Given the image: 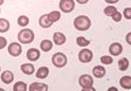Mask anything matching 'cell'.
I'll return each instance as SVG.
<instances>
[{
  "instance_id": "cell-1",
  "label": "cell",
  "mask_w": 131,
  "mask_h": 91,
  "mask_svg": "<svg viewBox=\"0 0 131 91\" xmlns=\"http://www.w3.org/2000/svg\"><path fill=\"white\" fill-rule=\"evenodd\" d=\"M74 26L77 30L79 31H87L91 27V20L88 16L80 15L75 18Z\"/></svg>"
},
{
  "instance_id": "cell-2",
  "label": "cell",
  "mask_w": 131,
  "mask_h": 91,
  "mask_svg": "<svg viewBox=\"0 0 131 91\" xmlns=\"http://www.w3.org/2000/svg\"><path fill=\"white\" fill-rule=\"evenodd\" d=\"M17 38L19 40L20 43L22 44H29L31 43L34 39V33L31 29H28V28H25V29H22L21 31H19L18 35H17Z\"/></svg>"
},
{
  "instance_id": "cell-3",
  "label": "cell",
  "mask_w": 131,
  "mask_h": 91,
  "mask_svg": "<svg viewBox=\"0 0 131 91\" xmlns=\"http://www.w3.org/2000/svg\"><path fill=\"white\" fill-rule=\"evenodd\" d=\"M68 62V58L64 53L62 52H57L52 55L51 57V63L53 64L54 67L57 68H63L67 65Z\"/></svg>"
},
{
  "instance_id": "cell-4",
  "label": "cell",
  "mask_w": 131,
  "mask_h": 91,
  "mask_svg": "<svg viewBox=\"0 0 131 91\" xmlns=\"http://www.w3.org/2000/svg\"><path fill=\"white\" fill-rule=\"evenodd\" d=\"M59 6H60V9L64 13H70L75 9V1L74 0H61Z\"/></svg>"
},
{
  "instance_id": "cell-5",
  "label": "cell",
  "mask_w": 131,
  "mask_h": 91,
  "mask_svg": "<svg viewBox=\"0 0 131 91\" xmlns=\"http://www.w3.org/2000/svg\"><path fill=\"white\" fill-rule=\"evenodd\" d=\"M78 57H79V60L81 61L82 63H89L93 59V52L90 49L84 48L79 52Z\"/></svg>"
},
{
  "instance_id": "cell-6",
  "label": "cell",
  "mask_w": 131,
  "mask_h": 91,
  "mask_svg": "<svg viewBox=\"0 0 131 91\" xmlns=\"http://www.w3.org/2000/svg\"><path fill=\"white\" fill-rule=\"evenodd\" d=\"M79 84L82 88H88V87L93 86L94 84L93 77L89 74H84L79 78Z\"/></svg>"
},
{
  "instance_id": "cell-7",
  "label": "cell",
  "mask_w": 131,
  "mask_h": 91,
  "mask_svg": "<svg viewBox=\"0 0 131 91\" xmlns=\"http://www.w3.org/2000/svg\"><path fill=\"white\" fill-rule=\"evenodd\" d=\"M8 53L13 56V57H17L22 53V48L21 45L17 42H12L8 45Z\"/></svg>"
},
{
  "instance_id": "cell-8",
  "label": "cell",
  "mask_w": 131,
  "mask_h": 91,
  "mask_svg": "<svg viewBox=\"0 0 131 91\" xmlns=\"http://www.w3.org/2000/svg\"><path fill=\"white\" fill-rule=\"evenodd\" d=\"M39 57H40V52L36 48H30L26 52V58L29 61H31V62L37 61L39 59Z\"/></svg>"
},
{
  "instance_id": "cell-9",
  "label": "cell",
  "mask_w": 131,
  "mask_h": 91,
  "mask_svg": "<svg viewBox=\"0 0 131 91\" xmlns=\"http://www.w3.org/2000/svg\"><path fill=\"white\" fill-rule=\"evenodd\" d=\"M123 51V46L121 45L119 42H114L109 46V52L111 53L112 56H118L122 53Z\"/></svg>"
},
{
  "instance_id": "cell-10",
  "label": "cell",
  "mask_w": 131,
  "mask_h": 91,
  "mask_svg": "<svg viewBox=\"0 0 131 91\" xmlns=\"http://www.w3.org/2000/svg\"><path fill=\"white\" fill-rule=\"evenodd\" d=\"M52 39H53V42L56 45H63L65 44L66 41H67V38H66V35L63 34L62 32H54L53 33V36H52Z\"/></svg>"
},
{
  "instance_id": "cell-11",
  "label": "cell",
  "mask_w": 131,
  "mask_h": 91,
  "mask_svg": "<svg viewBox=\"0 0 131 91\" xmlns=\"http://www.w3.org/2000/svg\"><path fill=\"white\" fill-rule=\"evenodd\" d=\"M29 91H48L49 90V86L45 83H40V82H33L30 84Z\"/></svg>"
},
{
  "instance_id": "cell-12",
  "label": "cell",
  "mask_w": 131,
  "mask_h": 91,
  "mask_svg": "<svg viewBox=\"0 0 131 91\" xmlns=\"http://www.w3.org/2000/svg\"><path fill=\"white\" fill-rule=\"evenodd\" d=\"M1 80L5 84H10L14 80V75H13V73L11 71L5 70L4 72L1 73Z\"/></svg>"
},
{
  "instance_id": "cell-13",
  "label": "cell",
  "mask_w": 131,
  "mask_h": 91,
  "mask_svg": "<svg viewBox=\"0 0 131 91\" xmlns=\"http://www.w3.org/2000/svg\"><path fill=\"white\" fill-rule=\"evenodd\" d=\"M38 24H39V26L42 27V28H49V27H51L52 22H50L48 14H43V15H41L39 17V19H38Z\"/></svg>"
},
{
  "instance_id": "cell-14",
  "label": "cell",
  "mask_w": 131,
  "mask_h": 91,
  "mask_svg": "<svg viewBox=\"0 0 131 91\" xmlns=\"http://www.w3.org/2000/svg\"><path fill=\"white\" fill-rule=\"evenodd\" d=\"M105 74H106V69L103 66L97 65L93 68V75L96 78H102V77L105 76Z\"/></svg>"
},
{
  "instance_id": "cell-15",
  "label": "cell",
  "mask_w": 131,
  "mask_h": 91,
  "mask_svg": "<svg viewBox=\"0 0 131 91\" xmlns=\"http://www.w3.org/2000/svg\"><path fill=\"white\" fill-rule=\"evenodd\" d=\"M49 68L46 67V66H42V67L38 68V70H37L36 73H35V76H36V78H38V79H45V78H47V77L49 76Z\"/></svg>"
},
{
  "instance_id": "cell-16",
  "label": "cell",
  "mask_w": 131,
  "mask_h": 91,
  "mask_svg": "<svg viewBox=\"0 0 131 91\" xmlns=\"http://www.w3.org/2000/svg\"><path fill=\"white\" fill-rule=\"evenodd\" d=\"M20 69L26 75H31V74H33V72H34V66H33V64H30V63H24V64H22L20 66Z\"/></svg>"
},
{
  "instance_id": "cell-17",
  "label": "cell",
  "mask_w": 131,
  "mask_h": 91,
  "mask_svg": "<svg viewBox=\"0 0 131 91\" xmlns=\"http://www.w3.org/2000/svg\"><path fill=\"white\" fill-rule=\"evenodd\" d=\"M120 85L122 88L124 89H130L131 88V77L130 76H123L120 81H119Z\"/></svg>"
},
{
  "instance_id": "cell-18",
  "label": "cell",
  "mask_w": 131,
  "mask_h": 91,
  "mask_svg": "<svg viewBox=\"0 0 131 91\" xmlns=\"http://www.w3.org/2000/svg\"><path fill=\"white\" fill-rule=\"evenodd\" d=\"M10 23L5 18H0V33H5L9 30Z\"/></svg>"
},
{
  "instance_id": "cell-19",
  "label": "cell",
  "mask_w": 131,
  "mask_h": 91,
  "mask_svg": "<svg viewBox=\"0 0 131 91\" xmlns=\"http://www.w3.org/2000/svg\"><path fill=\"white\" fill-rule=\"evenodd\" d=\"M40 49H41L42 51H45V52L50 51V50L52 49V42H51L50 40H48V39L42 40V41L40 42Z\"/></svg>"
},
{
  "instance_id": "cell-20",
  "label": "cell",
  "mask_w": 131,
  "mask_h": 91,
  "mask_svg": "<svg viewBox=\"0 0 131 91\" xmlns=\"http://www.w3.org/2000/svg\"><path fill=\"white\" fill-rule=\"evenodd\" d=\"M128 67H129V61H128L127 58L123 57V58H121L120 60L118 61V68H119V70L125 71V70L128 69Z\"/></svg>"
},
{
  "instance_id": "cell-21",
  "label": "cell",
  "mask_w": 131,
  "mask_h": 91,
  "mask_svg": "<svg viewBox=\"0 0 131 91\" xmlns=\"http://www.w3.org/2000/svg\"><path fill=\"white\" fill-rule=\"evenodd\" d=\"M48 16H49V19L50 20V22L54 23V22H57L61 19V12L54 10V11H51L50 13H49Z\"/></svg>"
},
{
  "instance_id": "cell-22",
  "label": "cell",
  "mask_w": 131,
  "mask_h": 91,
  "mask_svg": "<svg viewBox=\"0 0 131 91\" xmlns=\"http://www.w3.org/2000/svg\"><path fill=\"white\" fill-rule=\"evenodd\" d=\"M28 23H29V18L25 15L19 16L17 19V24L21 27H25L26 25H28Z\"/></svg>"
},
{
  "instance_id": "cell-23",
  "label": "cell",
  "mask_w": 131,
  "mask_h": 91,
  "mask_svg": "<svg viewBox=\"0 0 131 91\" xmlns=\"http://www.w3.org/2000/svg\"><path fill=\"white\" fill-rule=\"evenodd\" d=\"M27 90V85L26 83L22 81H18L13 86V91H26Z\"/></svg>"
},
{
  "instance_id": "cell-24",
  "label": "cell",
  "mask_w": 131,
  "mask_h": 91,
  "mask_svg": "<svg viewBox=\"0 0 131 91\" xmlns=\"http://www.w3.org/2000/svg\"><path fill=\"white\" fill-rule=\"evenodd\" d=\"M117 11H118L117 8L114 7V6H111V5L107 6V7L104 9V13H105V15L109 16V17H112Z\"/></svg>"
},
{
  "instance_id": "cell-25",
  "label": "cell",
  "mask_w": 131,
  "mask_h": 91,
  "mask_svg": "<svg viewBox=\"0 0 131 91\" xmlns=\"http://www.w3.org/2000/svg\"><path fill=\"white\" fill-rule=\"evenodd\" d=\"M76 42H77V44H78V45L81 46V47H86V46H88L89 44H90V40L86 39V38H85V37H83V36H79V37H77Z\"/></svg>"
},
{
  "instance_id": "cell-26",
  "label": "cell",
  "mask_w": 131,
  "mask_h": 91,
  "mask_svg": "<svg viewBox=\"0 0 131 91\" xmlns=\"http://www.w3.org/2000/svg\"><path fill=\"white\" fill-rule=\"evenodd\" d=\"M100 60H101V62H102L103 64H106V65H110V64H112V62H113V58H112L111 56H108V55H104V56H102V57L100 58Z\"/></svg>"
},
{
  "instance_id": "cell-27",
  "label": "cell",
  "mask_w": 131,
  "mask_h": 91,
  "mask_svg": "<svg viewBox=\"0 0 131 91\" xmlns=\"http://www.w3.org/2000/svg\"><path fill=\"white\" fill-rule=\"evenodd\" d=\"M123 14H124V17H125L126 19L130 20V19H131V8H130V7H127V8H125V9H124V12H123Z\"/></svg>"
},
{
  "instance_id": "cell-28",
  "label": "cell",
  "mask_w": 131,
  "mask_h": 91,
  "mask_svg": "<svg viewBox=\"0 0 131 91\" xmlns=\"http://www.w3.org/2000/svg\"><path fill=\"white\" fill-rule=\"evenodd\" d=\"M113 20H114L115 22H119V21H121V19H122V14L119 12V11H117L116 13H115L114 15L111 17Z\"/></svg>"
},
{
  "instance_id": "cell-29",
  "label": "cell",
  "mask_w": 131,
  "mask_h": 91,
  "mask_svg": "<svg viewBox=\"0 0 131 91\" xmlns=\"http://www.w3.org/2000/svg\"><path fill=\"white\" fill-rule=\"evenodd\" d=\"M6 45H7V40H6V38L0 36V50L3 49V48H5Z\"/></svg>"
},
{
  "instance_id": "cell-30",
  "label": "cell",
  "mask_w": 131,
  "mask_h": 91,
  "mask_svg": "<svg viewBox=\"0 0 131 91\" xmlns=\"http://www.w3.org/2000/svg\"><path fill=\"white\" fill-rule=\"evenodd\" d=\"M79 4H86V3H88L89 2V0H76Z\"/></svg>"
},
{
  "instance_id": "cell-31",
  "label": "cell",
  "mask_w": 131,
  "mask_h": 91,
  "mask_svg": "<svg viewBox=\"0 0 131 91\" xmlns=\"http://www.w3.org/2000/svg\"><path fill=\"white\" fill-rule=\"evenodd\" d=\"M107 3H109V4H115V3H117L119 0H105Z\"/></svg>"
},
{
  "instance_id": "cell-32",
  "label": "cell",
  "mask_w": 131,
  "mask_h": 91,
  "mask_svg": "<svg viewBox=\"0 0 131 91\" xmlns=\"http://www.w3.org/2000/svg\"><path fill=\"white\" fill-rule=\"evenodd\" d=\"M130 33H129V34H128V36H127V37H126V41H127V42H128V44H131V42H130Z\"/></svg>"
},
{
  "instance_id": "cell-33",
  "label": "cell",
  "mask_w": 131,
  "mask_h": 91,
  "mask_svg": "<svg viewBox=\"0 0 131 91\" xmlns=\"http://www.w3.org/2000/svg\"><path fill=\"white\" fill-rule=\"evenodd\" d=\"M108 90H109V91H111V90H117V89H116L115 87H111V88H109Z\"/></svg>"
},
{
  "instance_id": "cell-34",
  "label": "cell",
  "mask_w": 131,
  "mask_h": 91,
  "mask_svg": "<svg viewBox=\"0 0 131 91\" xmlns=\"http://www.w3.org/2000/svg\"><path fill=\"white\" fill-rule=\"evenodd\" d=\"M4 3V0H0V5H2Z\"/></svg>"
},
{
  "instance_id": "cell-35",
  "label": "cell",
  "mask_w": 131,
  "mask_h": 91,
  "mask_svg": "<svg viewBox=\"0 0 131 91\" xmlns=\"http://www.w3.org/2000/svg\"><path fill=\"white\" fill-rule=\"evenodd\" d=\"M0 71H1V67H0Z\"/></svg>"
},
{
  "instance_id": "cell-36",
  "label": "cell",
  "mask_w": 131,
  "mask_h": 91,
  "mask_svg": "<svg viewBox=\"0 0 131 91\" xmlns=\"http://www.w3.org/2000/svg\"><path fill=\"white\" fill-rule=\"evenodd\" d=\"M0 12H1V10H0Z\"/></svg>"
}]
</instances>
